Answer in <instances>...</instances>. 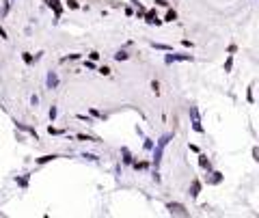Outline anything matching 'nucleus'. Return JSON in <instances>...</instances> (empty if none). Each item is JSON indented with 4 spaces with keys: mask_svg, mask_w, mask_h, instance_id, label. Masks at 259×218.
<instances>
[{
    "mask_svg": "<svg viewBox=\"0 0 259 218\" xmlns=\"http://www.w3.org/2000/svg\"><path fill=\"white\" fill-rule=\"evenodd\" d=\"M253 89H255V84H251V87H248V102H251V104L255 102V97H253Z\"/></svg>",
    "mask_w": 259,
    "mask_h": 218,
    "instance_id": "393cba45",
    "label": "nucleus"
},
{
    "mask_svg": "<svg viewBox=\"0 0 259 218\" xmlns=\"http://www.w3.org/2000/svg\"><path fill=\"white\" fill-rule=\"evenodd\" d=\"M128 58H130V54L125 50H119V52L115 54V61H128Z\"/></svg>",
    "mask_w": 259,
    "mask_h": 218,
    "instance_id": "4468645a",
    "label": "nucleus"
},
{
    "mask_svg": "<svg viewBox=\"0 0 259 218\" xmlns=\"http://www.w3.org/2000/svg\"><path fill=\"white\" fill-rule=\"evenodd\" d=\"M76 119H80V121H86V123H93V121H91V119H89L86 115H76Z\"/></svg>",
    "mask_w": 259,
    "mask_h": 218,
    "instance_id": "bb28decb",
    "label": "nucleus"
},
{
    "mask_svg": "<svg viewBox=\"0 0 259 218\" xmlns=\"http://www.w3.org/2000/svg\"><path fill=\"white\" fill-rule=\"evenodd\" d=\"M89 58H91V61H97V58H99V52H91Z\"/></svg>",
    "mask_w": 259,
    "mask_h": 218,
    "instance_id": "c756f323",
    "label": "nucleus"
},
{
    "mask_svg": "<svg viewBox=\"0 0 259 218\" xmlns=\"http://www.w3.org/2000/svg\"><path fill=\"white\" fill-rule=\"evenodd\" d=\"M30 104H33V106H37V104H39V97H37V95H33V97H30Z\"/></svg>",
    "mask_w": 259,
    "mask_h": 218,
    "instance_id": "72a5a7b5",
    "label": "nucleus"
},
{
    "mask_svg": "<svg viewBox=\"0 0 259 218\" xmlns=\"http://www.w3.org/2000/svg\"><path fill=\"white\" fill-rule=\"evenodd\" d=\"M199 192H201V181H199V179H194V181H192V186H190V192H188V194H190L192 199H197V197H199Z\"/></svg>",
    "mask_w": 259,
    "mask_h": 218,
    "instance_id": "0eeeda50",
    "label": "nucleus"
},
{
    "mask_svg": "<svg viewBox=\"0 0 259 218\" xmlns=\"http://www.w3.org/2000/svg\"><path fill=\"white\" fill-rule=\"evenodd\" d=\"M58 156H54V153H50V156H41V158H37V164H45V162H52V160H56Z\"/></svg>",
    "mask_w": 259,
    "mask_h": 218,
    "instance_id": "ddd939ff",
    "label": "nucleus"
},
{
    "mask_svg": "<svg viewBox=\"0 0 259 218\" xmlns=\"http://www.w3.org/2000/svg\"><path fill=\"white\" fill-rule=\"evenodd\" d=\"M169 65L175 63V61H192V54H166V58H164Z\"/></svg>",
    "mask_w": 259,
    "mask_h": 218,
    "instance_id": "39448f33",
    "label": "nucleus"
},
{
    "mask_svg": "<svg viewBox=\"0 0 259 218\" xmlns=\"http://www.w3.org/2000/svg\"><path fill=\"white\" fill-rule=\"evenodd\" d=\"M199 164H201L203 169H207V171L212 169V164H210V158H207L205 153H201V156H199Z\"/></svg>",
    "mask_w": 259,
    "mask_h": 218,
    "instance_id": "9d476101",
    "label": "nucleus"
},
{
    "mask_svg": "<svg viewBox=\"0 0 259 218\" xmlns=\"http://www.w3.org/2000/svg\"><path fill=\"white\" fill-rule=\"evenodd\" d=\"M222 181V175L220 173H212V177L207 179V184H220Z\"/></svg>",
    "mask_w": 259,
    "mask_h": 218,
    "instance_id": "2eb2a0df",
    "label": "nucleus"
},
{
    "mask_svg": "<svg viewBox=\"0 0 259 218\" xmlns=\"http://www.w3.org/2000/svg\"><path fill=\"white\" fill-rule=\"evenodd\" d=\"M82 158H86V160H93V162H95V160H97V156H93V153H84V156H82Z\"/></svg>",
    "mask_w": 259,
    "mask_h": 218,
    "instance_id": "2f4dec72",
    "label": "nucleus"
},
{
    "mask_svg": "<svg viewBox=\"0 0 259 218\" xmlns=\"http://www.w3.org/2000/svg\"><path fill=\"white\" fill-rule=\"evenodd\" d=\"M67 7H69V9H80L78 0H67Z\"/></svg>",
    "mask_w": 259,
    "mask_h": 218,
    "instance_id": "b1692460",
    "label": "nucleus"
},
{
    "mask_svg": "<svg viewBox=\"0 0 259 218\" xmlns=\"http://www.w3.org/2000/svg\"><path fill=\"white\" fill-rule=\"evenodd\" d=\"M91 115H93V117H97V119H106V117H104V115H102V112H97V110H95V108H91Z\"/></svg>",
    "mask_w": 259,
    "mask_h": 218,
    "instance_id": "a878e982",
    "label": "nucleus"
},
{
    "mask_svg": "<svg viewBox=\"0 0 259 218\" xmlns=\"http://www.w3.org/2000/svg\"><path fill=\"white\" fill-rule=\"evenodd\" d=\"M15 128L22 132H28V134H33L35 136V140H39V136H37V132H35V128H28V125H24V123H20V121H15Z\"/></svg>",
    "mask_w": 259,
    "mask_h": 218,
    "instance_id": "6e6552de",
    "label": "nucleus"
},
{
    "mask_svg": "<svg viewBox=\"0 0 259 218\" xmlns=\"http://www.w3.org/2000/svg\"><path fill=\"white\" fill-rule=\"evenodd\" d=\"M56 115H58V108H56V106H52V108H50V119L54 121V119H56Z\"/></svg>",
    "mask_w": 259,
    "mask_h": 218,
    "instance_id": "5701e85b",
    "label": "nucleus"
},
{
    "mask_svg": "<svg viewBox=\"0 0 259 218\" xmlns=\"http://www.w3.org/2000/svg\"><path fill=\"white\" fill-rule=\"evenodd\" d=\"M45 4L54 9V15H56V20H58V17H61V11H63L61 4H58V0H45Z\"/></svg>",
    "mask_w": 259,
    "mask_h": 218,
    "instance_id": "1a4fd4ad",
    "label": "nucleus"
},
{
    "mask_svg": "<svg viewBox=\"0 0 259 218\" xmlns=\"http://www.w3.org/2000/svg\"><path fill=\"white\" fill-rule=\"evenodd\" d=\"M15 184L22 186V188H26L28 186V177H15Z\"/></svg>",
    "mask_w": 259,
    "mask_h": 218,
    "instance_id": "a211bd4d",
    "label": "nucleus"
},
{
    "mask_svg": "<svg viewBox=\"0 0 259 218\" xmlns=\"http://www.w3.org/2000/svg\"><path fill=\"white\" fill-rule=\"evenodd\" d=\"M156 4H158V7H169V2H166V0H156Z\"/></svg>",
    "mask_w": 259,
    "mask_h": 218,
    "instance_id": "f704fd0d",
    "label": "nucleus"
},
{
    "mask_svg": "<svg viewBox=\"0 0 259 218\" xmlns=\"http://www.w3.org/2000/svg\"><path fill=\"white\" fill-rule=\"evenodd\" d=\"M22 58H24V63H26V65H30V63H33V54H28V52H24V54H22Z\"/></svg>",
    "mask_w": 259,
    "mask_h": 218,
    "instance_id": "aec40b11",
    "label": "nucleus"
},
{
    "mask_svg": "<svg viewBox=\"0 0 259 218\" xmlns=\"http://www.w3.org/2000/svg\"><path fill=\"white\" fill-rule=\"evenodd\" d=\"M0 39H9V37H7V33H4V28H2V26H0Z\"/></svg>",
    "mask_w": 259,
    "mask_h": 218,
    "instance_id": "c9c22d12",
    "label": "nucleus"
},
{
    "mask_svg": "<svg viewBox=\"0 0 259 218\" xmlns=\"http://www.w3.org/2000/svg\"><path fill=\"white\" fill-rule=\"evenodd\" d=\"M173 138V134H164L160 140H158V147L153 149V166L158 169L160 166V162H162V153H164V147H166V143Z\"/></svg>",
    "mask_w": 259,
    "mask_h": 218,
    "instance_id": "f257e3e1",
    "label": "nucleus"
},
{
    "mask_svg": "<svg viewBox=\"0 0 259 218\" xmlns=\"http://www.w3.org/2000/svg\"><path fill=\"white\" fill-rule=\"evenodd\" d=\"M145 22H147V24H156V26H160V24H162V20L158 17L156 9H149V11L145 13Z\"/></svg>",
    "mask_w": 259,
    "mask_h": 218,
    "instance_id": "20e7f679",
    "label": "nucleus"
},
{
    "mask_svg": "<svg viewBox=\"0 0 259 218\" xmlns=\"http://www.w3.org/2000/svg\"><path fill=\"white\" fill-rule=\"evenodd\" d=\"M84 67L86 69H95V63L93 61H84Z\"/></svg>",
    "mask_w": 259,
    "mask_h": 218,
    "instance_id": "c85d7f7f",
    "label": "nucleus"
},
{
    "mask_svg": "<svg viewBox=\"0 0 259 218\" xmlns=\"http://www.w3.org/2000/svg\"><path fill=\"white\" fill-rule=\"evenodd\" d=\"M121 156H123V162H125V164H132V162H134V160H132V153H130L128 147H121Z\"/></svg>",
    "mask_w": 259,
    "mask_h": 218,
    "instance_id": "9b49d317",
    "label": "nucleus"
},
{
    "mask_svg": "<svg viewBox=\"0 0 259 218\" xmlns=\"http://www.w3.org/2000/svg\"><path fill=\"white\" fill-rule=\"evenodd\" d=\"M188 112H190V119H192V130H194V132H203L201 117H199V108H197V106H190Z\"/></svg>",
    "mask_w": 259,
    "mask_h": 218,
    "instance_id": "f03ea898",
    "label": "nucleus"
},
{
    "mask_svg": "<svg viewBox=\"0 0 259 218\" xmlns=\"http://www.w3.org/2000/svg\"><path fill=\"white\" fill-rule=\"evenodd\" d=\"M166 210H169L171 214H177V216H188V214H190V212H188L181 203H169V205H166Z\"/></svg>",
    "mask_w": 259,
    "mask_h": 218,
    "instance_id": "7ed1b4c3",
    "label": "nucleus"
},
{
    "mask_svg": "<svg viewBox=\"0 0 259 218\" xmlns=\"http://www.w3.org/2000/svg\"><path fill=\"white\" fill-rule=\"evenodd\" d=\"M175 20H177V13H175L173 9H169V11H166V17H164V22H175Z\"/></svg>",
    "mask_w": 259,
    "mask_h": 218,
    "instance_id": "dca6fc26",
    "label": "nucleus"
},
{
    "mask_svg": "<svg viewBox=\"0 0 259 218\" xmlns=\"http://www.w3.org/2000/svg\"><path fill=\"white\" fill-rule=\"evenodd\" d=\"M48 132H50L52 136H58V134H63L65 130H58V128H52V125H50V128H48Z\"/></svg>",
    "mask_w": 259,
    "mask_h": 218,
    "instance_id": "4be33fe9",
    "label": "nucleus"
},
{
    "mask_svg": "<svg viewBox=\"0 0 259 218\" xmlns=\"http://www.w3.org/2000/svg\"><path fill=\"white\" fill-rule=\"evenodd\" d=\"M99 74H102V76H110V67H108V65H102V67H99Z\"/></svg>",
    "mask_w": 259,
    "mask_h": 218,
    "instance_id": "412c9836",
    "label": "nucleus"
},
{
    "mask_svg": "<svg viewBox=\"0 0 259 218\" xmlns=\"http://www.w3.org/2000/svg\"><path fill=\"white\" fill-rule=\"evenodd\" d=\"M45 84H48V89H56V87H58V76H56V71H48V80H45Z\"/></svg>",
    "mask_w": 259,
    "mask_h": 218,
    "instance_id": "423d86ee",
    "label": "nucleus"
},
{
    "mask_svg": "<svg viewBox=\"0 0 259 218\" xmlns=\"http://www.w3.org/2000/svg\"><path fill=\"white\" fill-rule=\"evenodd\" d=\"M145 149H153V143L149 138H145Z\"/></svg>",
    "mask_w": 259,
    "mask_h": 218,
    "instance_id": "7c9ffc66",
    "label": "nucleus"
},
{
    "mask_svg": "<svg viewBox=\"0 0 259 218\" xmlns=\"http://www.w3.org/2000/svg\"><path fill=\"white\" fill-rule=\"evenodd\" d=\"M156 50H166V52H171V45H164V43H151Z\"/></svg>",
    "mask_w": 259,
    "mask_h": 218,
    "instance_id": "6ab92c4d",
    "label": "nucleus"
},
{
    "mask_svg": "<svg viewBox=\"0 0 259 218\" xmlns=\"http://www.w3.org/2000/svg\"><path fill=\"white\" fill-rule=\"evenodd\" d=\"M78 140H95L93 136H86V134H78Z\"/></svg>",
    "mask_w": 259,
    "mask_h": 218,
    "instance_id": "cd10ccee",
    "label": "nucleus"
},
{
    "mask_svg": "<svg viewBox=\"0 0 259 218\" xmlns=\"http://www.w3.org/2000/svg\"><path fill=\"white\" fill-rule=\"evenodd\" d=\"M11 2H13V0H4V2H2V9H0V20H2V17H7L9 9H11Z\"/></svg>",
    "mask_w": 259,
    "mask_h": 218,
    "instance_id": "f8f14e48",
    "label": "nucleus"
},
{
    "mask_svg": "<svg viewBox=\"0 0 259 218\" xmlns=\"http://www.w3.org/2000/svg\"><path fill=\"white\" fill-rule=\"evenodd\" d=\"M231 67H233V56H227V61H225V71L229 74V71H231Z\"/></svg>",
    "mask_w": 259,
    "mask_h": 218,
    "instance_id": "f3484780",
    "label": "nucleus"
},
{
    "mask_svg": "<svg viewBox=\"0 0 259 218\" xmlns=\"http://www.w3.org/2000/svg\"><path fill=\"white\" fill-rule=\"evenodd\" d=\"M253 160H259V149L257 147H253Z\"/></svg>",
    "mask_w": 259,
    "mask_h": 218,
    "instance_id": "473e14b6",
    "label": "nucleus"
},
{
    "mask_svg": "<svg viewBox=\"0 0 259 218\" xmlns=\"http://www.w3.org/2000/svg\"><path fill=\"white\" fill-rule=\"evenodd\" d=\"M151 89H153V91H156V93H158V89H160V84H158V82H156V80H153V82H151Z\"/></svg>",
    "mask_w": 259,
    "mask_h": 218,
    "instance_id": "e433bc0d",
    "label": "nucleus"
}]
</instances>
